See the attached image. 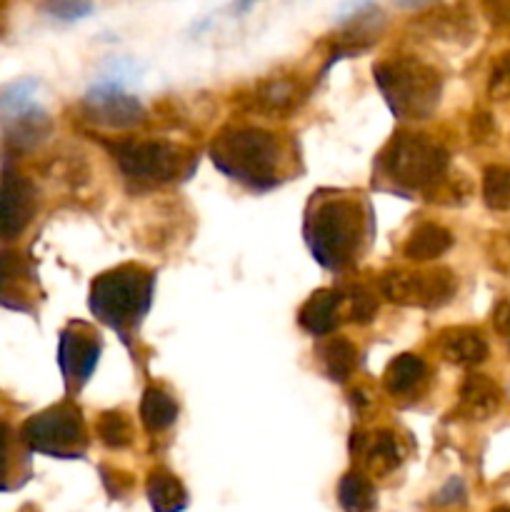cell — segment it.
I'll list each match as a JSON object with an SVG mask.
<instances>
[{"label":"cell","instance_id":"30","mask_svg":"<svg viewBox=\"0 0 510 512\" xmlns=\"http://www.w3.org/2000/svg\"><path fill=\"white\" fill-rule=\"evenodd\" d=\"M43 10L60 23H75L95 10L93 0H43Z\"/></svg>","mask_w":510,"mask_h":512},{"label":"cell","instance_id":"8","mask_svg":"<svg viewBox=\"0 0 510 512\" xmlns=\"http://www.w3.org/2000/svg\"><path fill=\"white\" fill-rule=\"evenodd\" d=\"M380 293L403 308L435 310L448 305L458 293V280L450 270H390L380 278Z\"/></svg>","mask_w":510,"mask_h":512},{"label":"cell","instance_id":"33","mask_svg":"<svg viewBox=\"0 0 510 512\" xmlns=\"http://www.w3.org/2000/svg\"><path fill=\"white\" fill-rule=\"evenodd\" d=\"M10 465H13V430L0 420V490L8 488Z\"/></svg>","mask_w":510,"mask_h":512},{"label":"cell","instance_id":"20","mask_svg":"<svg viewBox=\"0 0 510 512\" xmlns=\"http://www.w3.org/2000/svg\"><path fill=\"white\" fill-rule=\"evenodd\" d=\"M453 248V235L438 223H423L410 233L405 240L403 255L415 263H428V260L440 258L443 253Z\"/></svg>","mask_w":510,"mask_h":512},{"label":"cell","instance_id":"24","mask_svg":"<svg viewBox=\"0 0 510 512\" xmlns=\"http://www.w3.org/2000/svg\"><path fill=\"white\" fill-rule=\"evenodd\" d=\"M428 35L438 40H450V43H468L473 38V20L465 10L460 8H445L438 13H430L423 20Z\"/></svg>","mask_w":510,"mask_h":512},{"label":"cell","instance_id":"31","mask_svg":"<svg viewBox=\"0 0 510 512\" xmlns=\"http://www.w3.org/2000/svg\"><path fill=\"white\" fill-rule=\"evenodd\" d=\"M378 313V300L363 285H355L348 295V315L353 323H370Z\"/></svg>","mask_w":510,"mask_h":512},{"label":"cell","instance_id":"21","mask_svg":"<svg viewBox=\"0 0 510 512\" xmlns=\"http://www.w3.org/2000/svg\"><path fill=\"white\" fill-rule=\"evenodd\" d=\"M428 380V365L413 353H403L388 363L383 373V385L390 395H408Z\"/></svg>","mask_w":510,"mask_h":512},{"label":"cell","instance_id":"1","mask_svg":"<svg viewBox=\"0 0 510 512\" xmlns=\"http://www.w3.org/2000/svg\"><path fill=\"white\" fill-rule=\"evenodd\" d=\"M210 160L223 175L250 190H270L280 183V143L260 128H225L210 145Z\"/></svg>","mask_w":510,"mask_h":512},{"label":"cell","instance_id":"29","mask_svg":"<svg viewBox=\"0 0 510 512\" xmlns=\"http://www.w3.org/2000/svg\"><path fill=\"white\" fill-rule=\"evenodd\" d=\"M38 85L40 83L35 78H18L5 83L3 88H0V118L33 105Z\"/></svg>","mask_w":510,"mask_h":512},{"label":"cell","instance_id":"2","mask_svg":"<svg viewBox=\"0 0 510 512\" xmlns=\"http://www.w3.org/2000/svg\"><path fill=\"white\" fill-rule=\"evenodd\" d=\"M155 275L143 265H118L105 270L90 283V313L113 328L115 333L130 338L138 330L140 320L153 305Z\"/></svg>","mask_w":510,"mask_h":512},{"label":"cell","instance_id":"14","mask_svg":"<svg viewBox=\"0 0 510 512\" xmlns=\"http://www.w3.org/2000/svg\"><path fill=\"white\" fill-rule=\"evenodd\" d=\"M3 125V138L5 143L13 150H33L43 143L53 130V120H50L48 110L40 108L38 103L28 105L23 110L3 115L0 118Z\"/></svg>","mask_w":510,"mask_h":512},{"label":"cell","instance_id":"34","mask_svg":"<svg viewBox=\"0 0 510 512\" xmlns=\"http://www.w3.org/2000/svg\"><path fill=\"white\" fill-rule=\"evenodd\" d=\"M490 260L498 270L510 273V235L500 233L490 240Z\"/></svg>","mask_w":510,"mask_h":512},{"label":"cell","instance_id":"18","mask_svg":"<svg viewBox=\"0 0 510 512\" xmlns=\"http://www.w3.org/2000/svg\"><path fill=\"white\" fill-rule=\"evenodd\" d=\"M340 305H343V293H338V290H318L300 308V328L308 330L310 335H330L340 323Z\"/></svg>","mask_w":510,"mask_h":512},{"label":"cell","instance_id":"12","mask_svg":"<svg viewBox=\"0 0 510 512\" xmlns=\"http://www.w3.org/2000/svg\"><path fill=\"white\" fill-rule=\"evenodd\" d=\"M35 215V188L18 173L0 175V243L20 238Z\"/></svg>","mask_w":510,"mask_h":512},{"label":"cell","instance_id":"23","mask_svg":"<svg viewBox=\"0 0 510 512\" xmlns=\"http://www.w3.org/2000/svg\"><path fill=\"white\" fill-rule=\"evenodd\" d=\"M178 418V403L163 388H148L140 400V423L148 433H163Z\"/></svg>","mask_w":510,"mask_h":512},{"label":"cell","instance_id":"3","mask_svg":"<svg viewBox=\"0 0 510 512\" xmlns=\"http://www.w3.org/2000/svg\"><path fill=\"white\" fill-rule=\"evenodd\" d=\"M365 238V213L358 200L333 195L320 198L305 220V240L323 268L343 270L360 253Z\"/></svg>","mask_w":510,"mask_h":512},{"label":"cell","instance_id":"36","mask_svg":"<svg viewBox=\"0 0 510 512\" xmlns=\"http://www.w3.org/2000/svg\"><path fill=\"white\" fill-rule=\"evenodd\" d=\"M470 133H473V140H478V143H490L495 135V125H493V118H490V113L475 115L473 123H470Z\"/></svg>","mask_w":510,"mask_h":512},{"label":"cell","instance_id":"38","mask_svg":"<svg viewBox=\"0 0 510 512\" xmlns=\"http://www.w3.org/2000/svg\"><path fill=\"white\" fill-rule=\"evenodd\" d=\"M493 328L510 338V300H500L493 310Z\"/></svg>","mask_w":510,"mask_h":512},{"label":"cell","instance_id":"16","mask_svg":"<svg viewBox=\"0 0 510 512\" xmlns=\"http://www.w3.org/2000/svg\"><path fill=\"white\" fill-rule=\"evenodd\" d=\"M500 400H503V393L493 378L483 373H470L460 385L458 415L480 423V420H488L498 413Z\"/></svg>","mask_w":510,"mask_h":512},{"label":"cell","instance_id":"17","mask_svg":"<svg viewBox=\"0 0 510 512\" xmlns=\"http://www.w3.org/2000/svg\"><path fill=\"white\" fill-rule=\"evenodd\" d=\"M33 273L25 258L13 250H0V305L8 310H30Z\"/></svg>","mask_w":510,"mask_h":512},{"label":"cell","instance_id":"32","mask_svg":"<svg viewBox=\"0 0 510 512\" xmlns=\"http://www.w3.org/2000/svg\"><path fill=\"white\" fill-rule=\"evenodd\" d=\"M488 95L493 100L510 98V50L500 53L498 60L493 63V68H490Z\"/></svg>","mask_w":510,"mask_h":512},{"label":"cell","instance_id":"6","mask_svg":"<svg viewBox=\"0 0 510 512\" xmlns=\"http://www.w3.org/2000/svg\"><path fill=\"white\" fill-rule=\"evenodd\" d=\"M20 438L33 453L48 458H83L88 448L85 420L73 403H58L28 418L20 428Z\"/></svg>","mask_w":510,"mask_h":512},{"label":"cell","instance_id":"27","mask_svg":"<svg viewBox=\"0 0 510 512\" xmlns=\"http://www.w3.org/2000/svg\"><path fill=\"white\" fill-rule=\"evenodd\" d=\"M483 200L490 210H498V213L510 210V168L508 165H488V168H485Z\"/></svg>","mask_w":510,"mask_h":512},{"label":"cell","instance_id":"40","mask_svg":"<svg viewBox=\"0 0 510 512\" xmlns=\"http://www.w3.org/2000/svg\"><path fill=\"white\" fill-rule=\"evenodd\" d=\"M495 512H510V508H498Z\"/></svg>","mask_w":510,"mask_h":512},{"label":"cell","instance_id":"9","mask_svg":"<svg viewBox=\"0 0 510 512\" xmlns=\"http://www.w3.org/2000/svg\"><path fill=\"white\" fill-rule=\"evenodd\" d=\"M340 30L335 35L333 58H348V55H358L368 50L375 40L380 38L385 28V15L373 0H350L340 8L338 13Z\"/></svg>","mask_w":510,"mask_h":512},{"label":"cell","instance_id":"7","mask_svg":"<svg viewBox=\"0 0 510 512\" xmlns=\"http://www.w3.org/2000/svg\"><path fill=\"white\" fill-rule=\"evenodd\" d=\"M113 155L125 178L143 185L173 183L188 168V150L170 140H123Z\"/></svg>","mask_w":510,"mask_h":512},{"label":"cell","instance_id":"11","mask_svg":"<svg viewBox=\"0 0 510 512\" xmlns=\"http://www.w3.org/2000/svg\"><path fill=\"white\" fill-rule=\"evenodd\" d=\"M100 338L83 323H73L60 333L58 365L68 388H83L100 360Z\"/></svg>","mask_w":510,"mask_h":512},{"label":"cell","instance_id":"39","mask_svg":"<svg viewBox=\"0 0 510 512\" xmlns=\"http://www.w3.org/2000/svg\"><path fill=\"white\" fill-rule=\"evenodd\" d=\"M395 3H398L400 8H420V5L430 3V0H395Z\"/></svg>","mask_w":510,"mask_h":512},{"label":"cell","instance_id":"5","mask_svg":"<svg viewBox=\"0 0 510 512\" xmlns=\"http://www.w3.org/2000/svg\"><path fill=\"white\" fill-rule=\"evenodd\" d=\"M378 168L405 193H433L450 170V155L423 133H395L378 158Z\"/></svg>","mask_w":510,"mask_h":512},{"label":"cell","instance_id":"22","mask_svg":"<svg viewBox=\"0 0 510 512\" xmlns=\"http://www.w3.org/2000/svg\"><path fill=\"white\" fill-rule=\"evenodd\" d=\"M145 493H148V503L153 512H183L188 508V490L173 473L163 468L148 475Z\"/></svg>","mask_w":510,"mask_h":512},{"label":"cell","instance_id":"35","mask_svg":"<svg viewBox=\"0 0 510 512\" xmlns=\"http://www.w3.org/2000/svg\"><path fill=\"white\" fill-rule=\"evenodd\" d=\"M435 500H438L440 505H458V503H465V485L460 478H450L448 483L440 488V493L435 495Z\"/></svg>","mask_w":510,"mask_h":512},{"label":"cell","instance_id":"10","mask_svg":"<svg viewBox=\"0 0 510 512\" xmlns=\"http://www.w3.org/2000/svg\"><path fill=\"white\" fill-rule=\"evenodd\" d=\"M83 105L88 118L103 128L125 130L135 128L145 120L143 103L115 80H100L98 85H93L85 95Z\"/></svg>","mask_w":510,"mask_h":512},{"label":"cell","instance_id":"4","mask_svg":"<svg viewBox=\"0 0 510 512\" xmlns=\"http://www.w3.org/2000/svg\"><path fill=\"white\" fill-rule=\"evenodd\" d=\"M373 78L395 118L425 120L438 110L443 78L425 60L413 55L383 60L373 68Z\"/></svg>","mask_w":510,"mask_h":512},{"label":"cell","instance_id":"19","mask_svg":"<svg viewBox=\"0 0 510 512\" xmlns=\"http://www.w3.org/2000/svg\"><path fill=\"white\" fill-rule=\"evenodd\" d=\"M440 355L460 368H475L488 358V343L478 330L455 328L440 335Z\"/></svg>","mask_w":510,"mask_h":512},{"label":"cell","instance_id":"25","mask_svg":"<svg viewBox=\"0 0 510 512\" xmlns=\"http://www.w3.org/2000/svg\"><path fill=\"white\" fill-rule=\"evenodd\" d=\"M338 503L343 512H375L378 495L375 485L363 473H348L338 483Z\"/></svg>","mask_w":510,"mask_h":512},{"label":"cell","instance_id":"13","mask_svg":"<svg viewBox=\"0 0 510 512\" xmlns=\"http://www.w3.org/2000/svg\"><path fill=\"white\" fill-rule=\"evenodd\" d=\"M308 98V88L300 78H293V75H270V78H263L250 93V105L255 110L265 115H278V118H285V115L295 113L300 105Z\"/></svg>","mask_w":510,"mask_h":512},{"label":"cell","instance_id":"37","mask_svg":"<svg viewBox=\"0 0 510 512\" xmlns=\"http://www.w3.org/2000/svg\"><path fill=\"white\" fill-rule=\"evenodd\" d=\"M483 8L495 25H510V0H483Z\"/></svg>","mask_w":510,"mask_h":512},{"label":"cell","instance_id":"15","mask_svg":"<svg viewBox=\"0 0 510 512\" xmlns=\"http://www.w3.org/2000/svg\"><path fill=\"white\" fill-rule=\"evenodd\" d=\"M353 458L363 460V465L368 468V473L378 475H390L403 460L400 453V443L395 438V433L390 430H375V433H353Z\"/></svg>","mask_w":510,"mask_h":512},{"label":"cell","instance_id":"26","mask_svg":"<svg viewBox=\"0 0 510 512\" xmlns=\"http://www.w3.org/2000/svg\"><path fill=\"white\" fill-rule=\"evenodd\" d=\"M323 355V368L330 380L345 383L358 368V348L345 338H330L320 350Z\"/></svg>","mask_w":510,"mask_h":512},{"label":"cell","instance_id":"28","mask_svg":"<svg viewBox=\"0 0 510 512\" xmlns=\"http://www.w3.org/2000/svg\"><path fill=\"white\" fill-rule=\"evenodd\" d=\"M98 438L110 450L128 448L133 443V425L120 410H108L98 418Z\"/></svg>","mask_w":510,"mask_h":512}]
</instances>
